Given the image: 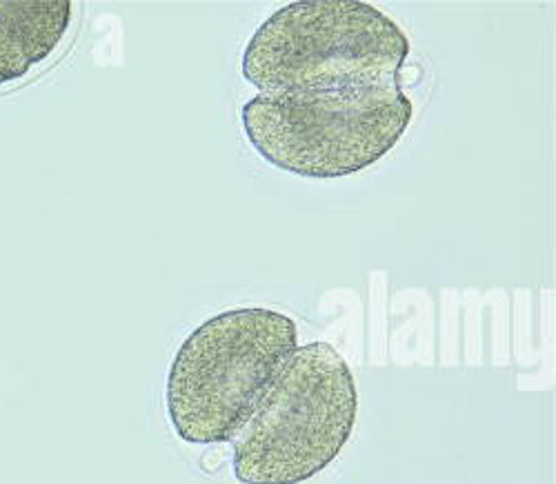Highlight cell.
Masks as SVG:
<instances>
[{
  "label": "cell",
  "mask_w": 556,
  "mask_h": 484,
  "mask_svg": "<svg viewBox=\"0 0 556 484\" xmlns=\"http://www.w3.org/2000/svg\"><path fill=\"white\" fill-rule=\"evenodd\" d=\"M407 34L363 0H299L252 34L241 74L258 93L403 87Z\"/></svg>",
  "instance_id": "obj_1"
},
{
  "label": "cell",
  "mask_w": 556,
  "mask_h": 484,
  "mask_svg": "<svg viewBox=\"0 0 556 484\" xmlns=\"http://www.w3.org/2000/svg\"><path fill=\"white\" fill-rule=\"evenodd\" d=\"M299 349L296 322L276 309L241 307L207 318L172 358L165 409L188 445L235 441Z\"/></svg>",
  "instance_id": "obj_2"
},
{
  "label": "cell",
  "mask_w": 556,
  "mask_h": 484,
  "mask_svg": "<svg viewBox=\"0 0 556 484\" xmlns=\"http://www.w3.org/2000/svg\"><path fill=\"white\" fill-rule=\"evenodd\" d=\"M358 390L330 343L294 352L231 445L241 484H303L326 471L350 443Z\"/></svg>",
  "instance_id": "obj_3"
},
{
  "label": "cell",
  "mask_w": 556,
  "mask_h": 484,
  "mask_svg": "<svg viewBox=\"0 0 556 484\" xmlns=\"http://www.w3.org/2000/svg\"><path fill=\"white\" fill-rule=\"evenodd\" d=\"M403 87H345L318 93H256L241 107L252 150L301 178H345L386 158L409 129Z\"/></svg>",
  "instance_id": "obj_4"
},
{
  "label": "cell",
  "mask_w": 556,
  "mask_h": 484,
  "mask_svg": "<svg viewBox=\"0 0 556 484\" xmlns=\"http://www.w3.org/2000/svg\"><path fill=\"white\" fill-rule=\"evenodd\" d=\"M70 0H0V89L48 63L67 38Z\"/></svg>",
  "instance_id": "obj_5"
}]
</instances>
